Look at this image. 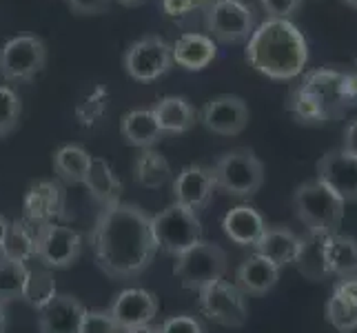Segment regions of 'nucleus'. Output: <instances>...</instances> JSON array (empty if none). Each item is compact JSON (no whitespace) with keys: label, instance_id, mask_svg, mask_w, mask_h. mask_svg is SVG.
I'll list each match as a JSON object with an SVG mask.
<instances>
[{"label":"nucleus","instance_id":"obj_19","mask_svg":"<svg viewBox=\"0 0 357 333\" xmlns=\"http://www.w3.org/2000/svg\"><path fill=\"white\" fill-rule=\"evenodd\" d=\"M171 54H174V65L187 71H202L218 58V45L211 36L191 31L182 34L171 45Z\"/></svg>","mask_w":357,"mask_h":333},{"label":"nucleus","instance_id":"obj_23","mask_svg":"<svg viewBox=\"0 0 357 333\" xmlns=\"http://www.w3.org/2000/svg\"><path fill=\"white\" fill-rule=\"evenodd\" d=\"M120 133L127 145L138 147V149H151L165 135L153 109H131L129 114L122 116Z\"/></svg>","mask_w":357,"mask_h":333},{"label":"nucleus","instance_id":"obj_26","mask_svg":"<svg viewBox=\"0 0 357 333\" xmlns=\"http://www.w3.org/2000/svg\"><path fill=\"white\" fill-rule=\"evenodd\" d=\"M84 187L89 189L91 198L105 207H112L120 202V195H122V182L118 180V176L114 174L112 165L107 163L105 158H91V165L87 176H84Z\"/></svg>","mask_w":357,"mask_h":333},{"label":"nucleus","instance_id":"obj_34","mask_svg":"<svg viewBox=\"0 0 357 333\" xmlns=\"http://www.w3.org/2000/svg\"><path fill=\"white\" fill-rule=\"evenodd\" d=\"M326 320L340 333H353L357 329V306L344 302L337 295H331L326 302Z\"/></svg>","mask_w":357,"mask_h":333},{"label":"nucleus","instance_id":"obj_3","mask_svg":"<svg viewBox=\"0 0 357 333\" xmlns=\"http://www.w3.org/2000/svg\"><path fill=\"white\" fill-rule=\"evenodd\" d=\"M347 71L313 69L302 73V80L293 84L289 94V111L302 125H324L331 120H342L349 111L344 98Z\"/></svg>","mask_w":357,"mask_h":333},{"label":"nucleus","instance_id":"obj_7","mask_svg":"<svg viewBox=\"0 0 357 333\" xmlns=\"http://www.w3.org/2000/svg\"><path fill=\"white\" fill-rule=\"evenodd\" d=\"M229 269V260L222 246L213 242H198L176 258L174 276L189 291H202L204 287L222 280Z\"/></svg>","mask_w":357,"mask_h":333},{"label":"nucleus","instance_id":"obj_46","mask_svg":"<svg viewBox=\"0 0 357 333\" xmlns=\"http://www.w3.org/2000/svg\"><path fill=\"white\" fill-rule=\"evenodd\" d=\"M118 5H122V7H135V5H140V3H144V0H116Z\"/></svg>","mask_w":357,"mask_h":333},{"label":"nucleus","instance_id":"obj_16","mask_svg":"<svg viewBox=\"0 0 357 333\" xmlns=\"http://www.w3.org/2000/svg\"><path fill=\"white\" fill-rule=\"evenodd\" d=\"M65 214V189L56 180H38L33 182L22 202V220L29 225L40 227L54 222L58 216Z\"/></svg>","mask_w":357,"mask_h":333},{"label":"nucleus","instance_id":"obj_31","mask_svg":"<svg viewBox=\"0 0 357 333\" xmlns=\"http://www.w3.org/2000/svg\"><path fill=\"white\" fill-rule=\"evenodd\" d=\"M27 271H29L27 265L7 260V258L0 256V304L7 306L14 300H22Z\"/></svg>","mask_w":357,"mask_h":333},{"label":"nucleus","instance_id":"obj_9","mask_svg":"<svg viewBox=\"0 0 357 333\" xmlns=\"http://www.w3.org/2000/svg\"><path fill=\"white\" fill-rule=\"evenodd\" d=\"M204 11L206 31L213 40L233 45L251 38L255 29V14L242 0H211Z\"/></svg>","mask_w":357,"mask_h":333},{"label":"nucleus","instance_id":"obj_45","mask_svg":"<svg viewBox=\"0 0 357 333\" xmlns=\"http://www.w3.org/2000/svg\"><path fill=\"white\" fill-rule=\"evenodd\" d=\"M7 329V311H5V304H0V333H5Z\"/></svg>","mask_w":357,"mask_h":333},{"label":"nucleus","instance_id":"obj_41","mask_svg":"<svg viewBox=\"0 0 357 333\" xmlns=\"http://www.w3.org/2000/svg\"><path fill=\"white\" fill-rule=\"evenodd\" d=\"M344 98H347V105L357 107V71L351 73L347 71V80H344Z\"/></svg>","mask_w":357,"mask_h":333},{"label":"nucleus","instance_id":"obj_14","mask_svg":"<svg viewBox=\"0 0 357 333\" xmlns=\"http://www.w3.org/2000/svg\"><path fill=\"white\" fill-rule=\"evenodd\" d=\"M317 180L333 189L344 202H357V156L331 149L317 160Z\"/></svg>","mask_w":357,"mask_h":333},{"label":"nucleus","instance_id":"obj_36","mask_svg":"<svg viewBox=\"0 0 357 333\" xmlns=\"http://www.w3.org/2000/svg\"><path fill=\"white\" fill-rule=\"evenodd\" d=\"M158 333H202V325L193 316L180 313L167 318L162 325L158 327Z\"/></svg>","mask_w":357,"mask_h":333},{"label":"nucleus","instance_id":"obj_43","mask_svg":"<svg viewBox=\"0 0 357 333\" xmlns=\"http://www.w3.org/2000/svg\"><path fill=\"white\" fill-rule=\"evenodd\" d=\"M122 333H158V327L153 325H142V327H133V329H125Z\"/></svg>","mask_w":357,"mask_h":333},{"label":"nucleus","instance_id":"obj_21","mask_svg":"<svg viewBox=\"0 0 357 333\" xmlns=\"http://www.w3.org/2000/svg\"><path fill=\"white\" fill-rule=\"evenodd\" d=\"M222 229L231 242L240 246H255V242L262 238L266 229V222L262 214L251 205H238L231 212H227L222 220Z\"/></svg>","mask_w":357,"mask_h":333},{"label":"nucleus","instance_id":"obj_29","mask_svg":"<svg viewBox=\"0 0 357 333\" xmlns=\"http://www.w3.org/2000/svg\"><path fill=\"white\" fill-rule=\"evenodd\" d=\"M0 256L7 258V260L27 265L31 258H36V227L29 225L27 220L9 222Z\"/></svg>","mask_w":357,"mask_h":333},{"label":"nucleus","instance_id":"obj_22","mask_svg":"<svg viewBox=\"0 0 357 333\" xmlns=\"http://www.w3.org/2000/svg\"><path fill=\"white\" fill-rule=\"evenodd\" d=\"M280 269L266 258L253 253L238 267L236 285L244 295H264L278 285Z\"/></svg>","mask_w":357,"mask_h":333},{"label":"nucleus","instance_id":"obj_44","mask_svg":"<svg viewBox=\"0 0 357 333\" xmlns=\"http://www.w3.org/2000/svg\"><path fill=\"white\" fill-rule=\"evenodd\" d=\"M7 229H9L7 218L0 216V251H3V242H5V236H7Z\"/></svg>","mask_w":357,"mask_h":333},{"label":"nucleus","instance_id":"obj_32","mask_svg":"<svg viewBox=\"0 0 357 333\" xmlns=\"http://www.w3.org/2000/svg\"><path fill=\"white\" fill-rule=\"evenodd\" d=\"M58 295L56 291V280L54 274L45 269H29L27 271V282H24V293H22V300L29 302L36 309H43V306L54 300Z\"/></svg>","mask_w":357,"mask_h":333},{"label":"nucleus","instance_id":"obj_1","mask_svg":"<svg viewBox=\"0 0 357 333\" xmlns=\"http://www.w3.org/2000/svg\"><path fill=\"white\" fill-rule=\"evenodd\" d=\"M89 242L96 265L114 280L138 278L158 253L151 216L138 205L122 200L102 209Z\"/></svg>","mask_w":357,"mask_h":333},{"label":"nucleus","instance_id":"obj_28","mask_svg":"<svg viewBox=\"0 0 357 333\" xmlns=\"http://www.w3.org/2000/svg\"><path fill=\"white\" fill-rule=\"evenodd\" d=\"M91 154L80 145H63L54 154V171L60 180L69 184H80L84 182L89 165H91Z\"/></svg>","mask_w":357,"mask_h":333},{"label":"nucleus","instance_id":"obj_42","mask_svg":"<svg viewBox=\"0 0 357 333\" xmlns=\"http://www.w3.org/2000/svg\"><path fill=\"white\" fill-rule=\"evenodd\" d=\"M342 149L347 151V154L357 156V118L353 122H349L347 131H344V145H342Z\"/></svg>","mask_w":357,"mask_h":333},{"label":"nucleus","instance_id":"obj_18","mask_svg":"<svg viewBox=\"0 0 357 333\" xmlns=\"http://www.w3.org/2000/svg\"><path fill=\"white\" fill-rule=\"evenodd\" d=\"M84 306L78 298L67 293H58L38 309V329L40 333H80Z\"/></svg>","mask_w":357,"mask_h":333},{"label":"nucleus","instance_id":"obj_10","mask_svg":"<svg viewBox=\"0 0 357 333\" xmlns=\"http://www.w3.org/2000/svg\"><path fill=\"white\" fill-rule=\"evenodd\" d=\"M82 253V238L76 229L47 222L36 227V258L47 269H67Z\"/></svg>","mask_w":357,"mask_h":333},{"label":"nucleus","instance_id":"obj_15","mask_svg":"<svg viewBox=\"0 0 357 333\" xmlns=\"http://www.w3.org/2000/svg\"><path fill=\"white\" fill-rule=\"evenodd\" d=\"M215 189L218 187H215L213 169L204 165H187L174 180L176 202L191 209L195 214L208 207Z\"/></svg>","mask_w":357,"mask_h":333},{"label":"nucleus","instance_id":"obj_24","mask_svg":"<svg viewBox=\"0 0 357 333\" xmlns=\"http://www.w3.org/2000/svg\"><path fill=\"white\" fill-rule=\"evenodd\" d=\"M331 233H315V231H306V236H302V246L300 253L295 258V267L298 271L309 278L311 282H319L326 276H331L328 262H326V244H328Z\"/></svg>","mask_w":357,"mask_h":333},{"label":"nucleus","instance_id":"obj_20","mask_svg":"<svg viewBox=\"0 0 357 333\" xmlns=\"http://www.w3.org/2000/svg\"><path fill=\"white\" fill-rule=\"evenodd\" d=\"M302 236H298L289 227H266L262 238L255 242V253L266 258L268 262H273L278 269L289 267L295 262V258L300 253Z\"/></svg>","mask_w":357,"mask_h":333},{"label":"nucleus","instance_id":"obj_2","mask_svg":"<svg viewBox=\"0 0 357 333\" xmlns=\"http://www.w3.org/2000/svg\"><path fill=\"white\" fill-rule=\"evenodd\" d=\"M244 58L271 80H295L309 63V45L291 20L266 18L246 40Z\"/></svg>","mask_w":357,"mask_h":333},{"label":"nucleus","instance_id":"obj_37","mask_svg":"<svg viewBox=\"0 0 357 333\" xmlns=\"http://www.w3.org/2000/svg\"><path fill=\"white\" fill-rule=\"evenodd\" d=\"M268 18L278 20H291L293 14H298L304 0H260Z\"/></svg>","mask_w":357,"mask_h":333},{"label":"nucleus","instance_id":"obj_6","mask_svg":"<svg viewBox=\"0 0 357 333\" xmlns=\"http://www.w3.org/2000/svg\"><path fill=\"white\" fill-rule=\"evenodd\" d=\"M215 187L236 198H249L264 184V165L253 149H231L213 167Z\"/></svg>","mask_w":357,"mask_h":333},{"label":"nucleus","instance_id":"obj_38","mask_svg":"<svg viewBox=\"0 0 357 333\" xmlns=\"http://www.w3.org/2000/svg\"><path fill=\"white\" fill-rule=\"evenodd\" d=\"M208 3L211 0H162V11L169 18H180L191 14V11L206 9Z\"/></svg>","mask_w":357,"mask_h":333},{"label":"nucleus","instance_id":"obj_47","mask_svg":"<svg viewBox=\"0 0 357 333\" xmlns=\"http://www.w3.org/2000/svg\"><path fill=\"white\" fill-rule=\"evenodd\" d=\"M344 3H347L349 7H353V9H357V0H344Z\"/></svg>","mask_w":357,"mask_h":333},{"label":"nucleus","instance_id":"obj_4","mask_svg":"<svg viewBox=\"0 0 357 333\" xmlns=\"http://www.w3.org/2000/svg\"><path fill=\"white\" fill-rule=\"evenodd\" d=\"M295 216L306 227V231L315 233H337L344 220V202L340 195L328 189L322 180H306L293 193Z\"/></svg>","mask_w":357,"mask_h":333},{"label":"nucleus","instance_id":"obj_40","mask_svg":"<svg viewBox=\"0 0 357 333\" xmlns=\"http://www.w3.org/2000/svg\"><path fill=\"white\" fill-rule=\"evenodd\" d=\"M333 295H337V298H342L344 302H351L357 306V276L342 278L333 289Z\"/></svg>","mask_w":357,"mask_h":333},{"label":"nucleus","instance_id":"obj_5","mask_svg":"<svg viewBox=\"0 0 357 333\" xmlns=\"http://www.w3.org/2000/svg\"><path fill=\"white\" fill-rule=\"evenodd\" d=\"M151 231L158 249L174 258L202 242V222L198 214L178 202L151 216Z\"/></svg>","mask_w":357,"mask_h":333},{"label":"nucleus","instance_id":"obj_35","mask_svg":"<svg viewBox=\"0 0 357 333\" xmlns=\"http://www.w3.org/2000/svg\"><path fill=\"white\" fill-rule=\"evenodd\" d=\"M122 329L114 316L109 313V309H91L84 311L80 333H122Z\"/></svg>","mask_w":357,"mask_h":333},{"label":"nucleus","instance_id":"obj_30","mask_svg":"<svg viewBox=\"0 0 357 333\" xmlns=\"http://www.w3.org/2000/svg\"><path fill=\"white\" fill-rule=\"evenodd\" d=\"M135 180L146 189H160L171 180V165L169 160L151 149H140V156L135 158Z\"/></svg>","mask_w":357,"mask_h":333},{"label":"nucleus","instance_id":"obj_11","mask_svg":"<svg viewBox=\"0 0 357 333\" xmlns=\"http://www.w3.org/2000/svg\"><path fill=\"white\" fill-rule=\"evenodd\" d=\"M198 293H200V311L208 320L231 329L246 325V320H249V306H246V298L238 289V285H231L229 280L222 278Z\"/></svg>","mask_w":357,"mask_h":333},{"label":"nucleus","instance_id":"obj_33","mask_svg":"<svg viewBox=\"0 0 357 333\" xmlns=\"http://www.w3.org/2000/svg\"><path fill=\"white\" fill-rule=\"evenodd\" d=\"M22 116V101L20 96L7 87V84H0V138H5L11 131L18 127Z\"/></svg>","mask_w":357,"mask_h":333},{"label":"nucleus","instance_id":"obj_25","mask_svg":"<svg viewBox=\"0 0 357 333\" xmlns=\"http://www.w3.org/2000/svg\"><path fill=\"white\" fill-rule=\"evenodd\" d=\"M162 133H187L198 122L193 105L184 96H165L153 107Z\"/></svg>","mask_w":357,"mask_h":333},{"label":"nucleus","instance_id":"obj_27","mask_svg":"<svg viewBox=\"0 0 357 333\" xmlns=\"http://www.w3.org/2000/svg\"><path fill=\"white\" fill-rule=\"evenodd\" d=\"M326 262L331 276L353 278L357 276V240L344 233H331L326 244Z\"/></svg>","mask_w":357,"mask_h":333},{"label":"nucleus","instance_id":"obj_13","mask_svg":"<svg viewBox=\"0 0 357 333\" xmlns=\"http://www.w3.org/2000/svg\"><path fill=\"white\" fill-rule=\"evenodd\" d=\"M251 120V111L240 96L222 94L211 98L202 109V125L218 135H240Z\"/></svg>","mask_w":357,"mask_h":333},{"label":"nucleus","instance_id":"obj_39","mask_svg":"<svg viewBox=\"0 0 357 333\" xmlns=\"http://www.w3.org/2000/svg\"><path fill=\"white\" fill-rule=\"evenodd\" d=\"M71 11H76L80 16H96L102 14V11L109 9L112 0H67Z\"/></svg>","mask_w":357,"mask_h":333},{"label":"nucleus","instance_id":"obj_12","mask_svg":"<svg viewBox=\"0 0 357 333\" xmlns=\"http://www.w3.org/2000/svg\"><path fill=\"white\" fill-rule=\"evenodd\" d=\"M174 67L171 45L160 36H144L125 54V69L138 82H153Z\"/></svg>","mask_w":357,"mask_h":333},{"label":"nucleus","instance_id":"obj_8","mask_svg":"<svg viewBox=\"0 0 357 333\" xmlns=\"http://www.w3.org/2000/svg\"><path fill=\"white\" fill-rule=\"evenodd\" d=\"M47 65V45L40 36L22 34L0 47V76L7 82H29Z\"/></svg>","mask_w":357,"mask_h":333},{"label":"nucleus","instance_id":"obj_17","mask_svg":"<svg viewBox=\"0 0 357 333\" xmlns=\"http://www.w3.org/2000/svg\"><path fill=\"white\" fill-rule=\"evenodd\" d=\"M109 313L122 329L151 325L158 313V298L146 289L129 287L116 295V300L109 306Z\"/></svg>","mask_w":357,"mask_h":333}]
</instances>
